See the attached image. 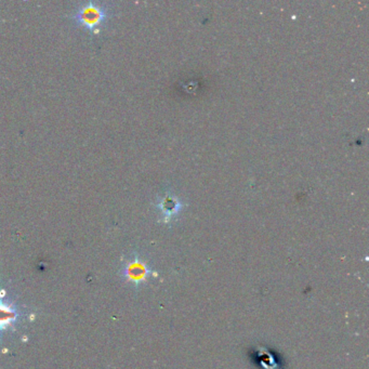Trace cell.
Returning a JSON list of instances; mask_svg holds the SVG:
<instances>
[{"label":"cell","mask_w":369,"mask_h":369,"mask_svg":"<svg viewBox=\"0 0 369 369\" xmlns=\"http://www.w3.org/2000/svg\"><path fill=\"white\" fill-rule=\"evenodd\" d=\"M120 274L122 280L134 285V288L138 290L153 276L154 271L138 252H134L122 266Z\"/></svg>","instance_id":"6da1fadb"},{"label":"cell","mask_w":369,"mask_h":369,"mask_svg":"<svg viewBox=\"0 0 369 369\" xmlns=\"http://www.w3.org/2000/svg\"><path fill=\"white\" fill-rule=\"evenodd\" d=\"M106 18H108L106 9H104L99 4L93 3V1H89V3L80 6L73 15V19L75 20L76 23L83 26L88 31L94 32V33L99 32L98 30L105 21Z\"/></svg>","instance_id":"7a4b0ae2"},{"label":"cell","mask_w":369,"mask_h":369,"mask_svg":"<svg viewBox=\"0 0 369 369\" xmlns=\"http://www.w3.org/2000/svg\"><path fill=\"white\" fill-rule=\"evenodd\" d=\"M19 318L20 312L17 306L12 302L0 299V334L17 324Z\"/></svg>","instance_id":"3957f363"},{"label":"cell","mask_w":369,"mask_h":369,"mask_svg":"<svg viewBox=\"0 0 369 369\" xmlns=\"http://www.w3.org/2000/svg\"><path fill=\"white\" fill-rule=\"evenodd\" d=\"M157 207L160 210L164 221L168 222L174 216L179 214L180 210L182 209V202L181 200H178L176 198L166 196V198H162L160 200Z\"/></svg>","instance_id":"277c9868"}]
</instances>
